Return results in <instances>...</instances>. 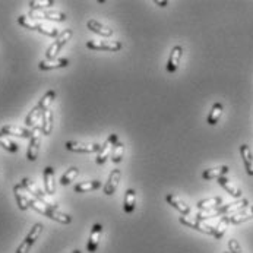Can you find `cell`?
<instances>
[{
    "label": "cell",
    "mask_w": 253,
    "mask_h": 253,
    "mask_svg": "<svg viewBox=\"0 0 253 253\" xmlns=\"http://www.w3.org/2000/svg\"><path fill=\"white\" fill-rule=\"evenodd\" d=\"M179 221H180V224H183V225H186V227H189V228H193V230H196V231H199V233L212 236L214 239H221V237L225 234V227H227V224L222 222V221H219L217 225H208V224H205L204 221H199V219H196V218L186 217V215H181V217L179 218Z\"/></svg>",
    "instance_id": "cell-1"
},
{
    "label": "cell",
    "mask_w": 253,
    "mask_h": 253,
    "mask_svg": "<svg viewBox=\"0 0 253 253\" xmlns=\"http://www.w3.org/2000/svg\"><path fill=\"white\" fill-rule=\"evenodd\" d=\"M44 179V189L47 195H54L56 193V179H54V169L53 167H45L42 173Z\"/></svg>",
    "instance_id": "cell-19"
},
{
    "label": "cell",
    "mask_w": 253,
    "mask_h": 253,
    "mask_svg": "<svg viewBox=\"0 0 253 253\" xmlns=\"http://www.w3.org/2000/svg\"><path fill=\"white\" fill-rule=\"evenodd\" d=\"M228 252L230 253H243L240 243H239L236 239H231V240H228Z\"/></svg>",
    "instance_id": "cell-37"
},
{
    "label": "cell",
    "mask_w": 253,
    "mask_h": 253,
    "mask_svg": "<svg viewBox=\"0 0 253 253\" xmlns=\"http://www.w3.org/2000/svg\"><path fill=\"white\" fill-rule=\"evenodd\" d=\"M21 184L24 186V189L28 192V193H31L33 195V198H36L38 201H41V202H44V204H50L48 201H47V198H45V195L47 193H42L38 187H37V184L34 181H31L28 177H25V179H22L21 181Z\"/></svg>",
    "instance_id": "cell-20"
},
{
    "label": "cell",
    "mask_w": 253,
    "mask_h": 253,
    "mask_svg": "<svg viewBox=\"0 0 253 253\" xmlns=\"http://www.w3.org/2000/svg\"><path fill=\"white\" fill-rule=\"evenodd\" d=\"M101 234H103V225L100 222L94 224L92 228H91V233H89V239H88V245H86V249L89 253H95L98 249V245H100V239H101Z\"/></svg>",
    "instance_id": "cell-11"
},
{
    "label": "cell",
    "mask_w": 253,
    "mask_h": 253,
    "mask_svg": "<svg viewBox=\"0 0 253 253\" xmlns=\"http://www.w3.org/2000/svg\"><path fill=\"white\" fill-rule=\"evenodd\" d=\"M230 171L228 166H219V167H214V169H208V170H204L202 173V179L204 180H214V179H219V177H224L227 176Z\"/></svg>",
    "instance_id": "cell-23"
},
{
    "label": "cell",
    "mask_w": 253,
    "mask_h": 253,
    "mask_svg": "<svg viewBox=\"0 0 253 253\" xmlns=\"http://www.w3.org/2000/svg\"><path fill=\"white\" fill-rule=\"evenodd\" d=\"M166 201H167L169 205H171L174 210H177L181 215H186V217H187V215L190 214V207H189L184 201H181L179 196H176L174 193L166 195Z\"/></svg>",
    "instance_id": "cell-17"
},
{
    "label": "cell",
    "mask_w": 253,
    "mask_h": 253,
    "mask_svg": "<svg viewBox=\"0 0 253 253\" xmlns=\"http://www.w3.org/2000/svg\"><path fill=\"white\" fill-rule=\"evenodd\" d=\"M116 142H119V136H117L116 133H111L109 138L106 139V142L101 145V148H100V151H98V155H97V158H95V161H97L98 166L106 164L109 155H111V149H113V146H114Z\"/></svg>",
    "instance_id": "cell-9"
},
{
    "label": "cell",
    "mask_w": 253,
    "mask_h": 253,
    "mask_svg": "<svg viewBox=\"0 0 253 253\" xmlns=\"http://www.w3.org/2000/svg\"><path fill=\"white\" fill-rule=\"evenodd\" d=\"M30 208L36 210L37 212L48 217L50 219H54L60 224H71L72 222V217L59 211L53 204H44L41 201H38L36 198H30Z\"/></svg>",
    "instance_id": "cell-2"
},
{
    "label": "cell",
    "mask_w": 253,
    "mask_h": 253,
    "mask_svg": "<svg viewBox=\"0 0 253 253\" xmlns=\"http://www.w3.org/2000/svg\"><path fill=\"white\" fill-rule=\"evenodd\" d=\"M86 27H88V30L92 31L94 34H97V36L100 37H104V38H110V37H113V34H114V31H113L110 27L101 24V22H98V21H95V19H89V21L86 22Z\"/></svg>",
    "instance_id": "cell-16"
},
{
    "label": "cell",
    "mask_w": 253,
    "mask_h": 253,
    "mask_svg": "<svg viewBox=\"0 0 253 253\" xmlns=\"http://www.w3.org/2000/svg\"><path fill=\"white\" fill-rule=\"evenodd\" d=\"M136 208V190L127 189L125 192V201H123V210L126 214H132Z\"/></svg>",
    "instance_id": "cell-25"
},
{
    "label": "cell",
    "mask_w": 253,
    "mask_h": 253,
    "mask_svg": "<svg viewBox=\"0 0 253 253\" xmlns=\"http://www.w3.org/2000/svg\"><path fill=\"white\" fill-rule=\"evenodd\" d=\"M86 47L89 50H95V51H120L123 44L120 41H109V40H89L86 41Z\"/></svg>",
    "instance_id": "cell-4"
},
{
    "label": "cell",
    "mask_w": 253,
    "mask_h": 253,
    "mask_svg": "<svg viewBox=\"0 0 253 253\" xmlns=\"http://www.w3.org/2000/svg\"><path fill=\"white\" fill-rule=\"evenodd\" d=\"M240 155L243 158V164H245V170L249 176H253V154L251 146L243 144L240 146Z\"/></svg>",
    "instance_id": "cell-22"
},
{
    "label": "cell",
    "mask_w": 253,
    "mask_h": 253,
    "mask_svg": "<svg viewBox=\"0 0 253 253\" xmlns=\"http://www.w3.org/2000/svg\"><path fill=\"white\" fill-rule=\"evenodd\" d=\"M249 219H253V205L252 207H248L236 214H231V215H225V217H221L219 221L225 222L227 225L228 224H233V225H237V224H242V222H246Z\"/></svg>",
    "instance_id": "cell-7"
},
{
    "label": "cell",
    "mask_w": 253,
    "mask_h": 253,
    "mask_svg": "<svg viewBox=\"0 0 253 253\" xmlns=\"http://www.w3.org/2000/svg\"><path fill=\"white\" fill-rule=\"evenodd\" d=\"M122 179V171L119 170V169H116V170H113L111 173H110L109 176V181L104 184V193L107 195V196H111L113 193H116V190H117V187H119V181Z\"/></svg>",
    "instance_id": "cell-21"
},
{
    "label": "cell",
    "mask_w": 253,
    "mask_h": 253,
    "mask_svg": "<svg viewBox=\"0 0 253 253\" xmlns=\"http://www.w3.org/2000/svg\"><path fill=\"white\" fill-rule=\"evenodd\" d=\"M123 154H125V144L123 142H116L114 146H113V149H111V161L114 163V164H119L122 160H123Z\"/></svg>",
    "instance_id": "cell-31"
},
{
    "label": "cell",
    "mask_w": 253,
    "mask_h": 253,
    "mask_svg": "<svg viewBox=\"0 0 253 253\" xmlns=\"http://www.w3.org/2000/svg\"><path fill=\"white\" fill-rule=\"evenodd\" d=\"M33 130V136L30 139V145H28V151H27V158L28 161H36L40 152V145H41V123L37 125L36 127L31 129Z\"/></svg>",
    "instance_id": "cell-6"
},
{
    "label": "cell",
    "mask_w": 253,
    "mask_h": 253,
    "mask_svg": "<svg viewBox=\"0 0 253 253\" xmlns=\"http://www.w3.org/2000/svg\"><path fill=\"white\" fill-rule=\"evenodd\" d=\"M181 56H183V47L181 45H174L171 48V53H170V57H169V62H167V72H177L179 65H180Z\"/></svg>",
    "instance_id": "cell-12"
},
{
    "label": "cell",
    "mask_w": 253,
    "mask_h": 253,
    "mask_svg": "<svg viewBox=\"0 0 253 253\" xmlns=\"http://www.w3.org/2000/svg\"><path fill=\"white\" fill-rule=\"evenodd\" d=\"M0 146L9 152H18V149H19L18 144H15L10 138H7V135H4L1 132H0Z\"/></svg>",
    "instance_id": "cell-33"
},
{
    "label": "cell",
    "mask_w": 253,
    "mask_h": 253,
    "mask_svg": "<svg viewBox=\"0 0 253 253\" xmlns=\"http://www.w3.org/2000/svg\"><path fill=\"white\" fill-rule=\"evenodd\" d=\"M18 24H19L21 27L27 28V30L37 31L40 21H36V19H33V18H30V16H25V15H21V16L18 18Z\"/></svg>",
    "instance_id": "cell-32"
},
{
    "label": "cell",
    "mask_w": 253,
    "mask_h": 253,
    "mask_svg": "<svg viewBox=\"0 0 253 253\" xmlns=\"http://www.w3.org/2000/svg\"><path fill=\"white\" fill-rule=\"evenodd\" d=\"M54 98H56V91H53V89L47 91V92L41 97L40 103L37 104V106H38V109L41 110V113H44V111L50 110V106H51V103L54 101Z\"/></svg>",
    "instance_id": "cell-29"
},
{
    "label": "cell",
    "mask_w": 253,
    "mask_h": 253,
    "mask_svg": "<svg viewBox=\"0 0 253 253\" xmlns=\"http://www.w3.org/2000/svg\"><path fill=\"white\" fill-rule=\"evenodd\" d=\"M53 130V111L51 110H47L42 113L41 116V132L42 135H50Z\"/></svg>",
    "instance_id": "cell-26"
},
{
    "label": "cell",
    "mask_w": 253,
    "mask_h": 253,
    "mask_svg": "<svg viewBox=\"0 0 253 253\" xmlns=\"http://www.w3.org/2000/svg\"><path fill=\"white\" fill-rule=\"evenodd\" d=\"M71 253H82V251H79V249H76V251H73V252Z\"/></svg>",
    "instance_id": "cell-39"
},
{
    "label": "cell",
    "mask_w": 253,
    "mask_h": 253,
    "mask_svg": "<svg viewBox=\"0 0 253 253\" xmlns=\"http://www.w3.org/2000/svg\"><path fill=\"white\" fill-rule=\"evenodd\" d=\"M0 132L4 133V135H12V136H18V138H22V139H31V136H33V130L24 129V127H19V126H13V125L1 126Z\"/></svg>",
    "instance_id": "cell-13"
},
{
    "label": "cell",
    "mask_w": 253,
    "mask_h": 253,
    "mask_svg": "<svg viewBox=\"0 0 253 253\" xmlns=\"http://www.w3.org/2000/svg\"><path fill=\"white\" fill-rule=\"evenodd\" d=\"M222 111H224V106H222L221 103H215V104L212 106V109H211L208 117H207V122H208L210 126H215V125H217L218 120H219L221 116H222Z\"/></svg>",
    "instance_id": "cell-28"
},
{
    "label": "cell",
    "mask_w": 253,
    "mask_h": 253,
    "mask_svg": "<svg viewBox=\"0 0 253 253\" xmlns=\"http://www.w3.org/2000/svg\"><path fill=\"white\" fill-rule=\"evenodd\" d=\"M69 59H65V57H62V59H53V60H47V59H44V60H41L40 62V65H38V68L41 69V71H53V69H62V68H68L69 66Z\"/></svg>",
    "instance_id": "cell-18"
},
{
    "label": "cell",
    "mask_w": 253,
    "mask_h": 253,
    "mask_svg": "<svg viewBox=\"0 0 253 253\" xmlns=\"http://www.w3.org/2000/svg\"><path fill=\"white\" fill-rule=\"evenodd\" d=\"M31 10H47V7L54 6L53 0H31L30 3Z\"/></svg>",
    "instance_id": "cell-35"
},
{
    "label": "cell",
    "mask_w": 253,
    "mask_h": 253,
    "mask_svg": "<svg viewBox=\"0 0 253 253\" xmlns=\"http://www.w3.org/2000/svg\"><path fill=\"white\" fill-rule=\"evenodd\" d=\"M78 174H79V169L78 167H71L69 170H66V173L62 176V179H60V184L62 186H68V184H71L76 177H78Z\"/></svg>",
    "instance_id": "cell-34"
},
{
    "label": "cell",
    "mask_w": 253,
    "mask_h": 253,
    "mask_svg": "<svg viewBox=\"0 0 253 253\" xmlns=\"http://www.w3.org/2000/svg\"><path fill=\"white\" fill-rule=\"evenodd\" d=\"M224 253H230V252H224Z\"/></svg>",
    "instance_id": "cell-40"
},
{
    "label": "cell",
    "mask_w": 253,
    "mask_h": 253,
    "mask_svg": "<svg viewBox=\"0 0 253 253\" xmlns=\"http://www.w3.org/2000/svg\"><path fill=\"white\" fill-rule=\"evenodd\" d=\"M222 205V198L221 196H212V198H207V199H201L196 202V208L201 212H208V211H214L218 207Z\"/></svg>",
    "instance_id": "cell-14"
},
{
    "label": "cell",
    "mask_w": 253,
    "mask_h": 253,
    "mask_svg": "<svg viewBox=\"0 0 253 253\" xmlns=\"http://www.w3.org/2000/svg\"><path fill=\"white\" fill-rule=\"evenodd\" d=\"M73 31L72 30H65L63 33H60V36L56 38V41L47 48L45 51V59L47 60H53V59H57V54L60 53V50L68 44V41L72 38Z\"/></svg>",
    "instance_id": "cell-3"
},
{
    "label": "cell",
    "mask_w": 253,
    "mask_h": 253,
    "mask_svg": "<svg viewBox=\"0 0 253 253\" xmlns=\"http://www.w3.org/2000/svg\"><path fill=\"white\" fill-rule=\"evenodd\" d=\"M66 149L72 151V152H84V154H92V152H98L101 145L98 144H86V142H78V141H68Z\"/></svg>",
    "instance_id": "cell-10"
},
{
    "label": "cell",
    "mask_w": 253,
    "mask_h": 253,
    "mask_svg": "<svg viewBox=\"0 0 253 253\" xmlns=\"http://www.w3.org/2000/svg\"><path fill=\"white\" fill-rule=\"evenodd\" d=\"M218 184L230 195V196H233V198H236V199H242V195H243V192H242V189H239L237 186H234L231 181L228 180L225 176L224 177H219L218 179Z\"/></svg>",
    "instance_id": "cell-24"
},
{
    "label": "cell",
    "mask_w": 253,
    "mask_h": 253,
    "mask_svg": "<svg viewBox=\"0 0 253 253\" xmlns=\"http://www.w3.org/2000/svg\"><path fill=\"white\" fill-rule=\"evenodd\" d=\"M42 228H44V225L41 224V222H37L33 225V228H31V231L28 233V236L22 240V243L19 245V248L16 249V253H28L31 251V248L34 246V243H36L37 240H38V237H40V234L42 233Z\"/></svg>",
    "instance_id": "cell-5"
},
{
    "label": "cell",
    "mask_w": 253,
    "mask_h": 253,
    "mask_svg": "<svg viewBox=\"0 0 253 253\" xmlns=\"http://www.w3.org/2000/svg\"><path fill=\"white\" fill-rule=\"evenodd\" d=\"M101 187V181L100 180H89V181H82V183H78L75 186V192L76 193H88V192H92V190H97Z\"/></svg>",
    "instance_id": "cell-27"
},
{
    "label": "cell",
    "mask_w": 253,
    "mask_h": 253,
    "mask_svg": "<svg viewBox=\"0 0 253 253\" xmlns=\"http://www.w3.org/2000/svg\"><path fill=\"white\" fill-rule=\"evenodd\" d=\"M13 193H15V198H16L18 208L21 211H27L30 208V198L27 196V190L24 189V186L21 183L13 186Z\"/></svg>",
    "instance_id": "cell-15"
},
{
    "label": "cell",
    "mask_w": 253,
    "mask_h": 253,
    "mask_svg": "<svg viewBox=\"0 0 253 253\" xmlns=\"http://www.w3.org/2000/svg\"><path fill=\"white\" fill-rule=\"evenodd\" d=\"M41 116H42L41 110L38 109V106H36L34 109L28 113V116H27V119H25V125H27L28 127H31V129L36 127L37 125H40Z\"/></svg>",
    "instance_id": "cell-30"
},
{
    "label": "cell",
    "mask_w": 253,
    "mask_h": 253,
    "mask_svg": "<svg viewBox=\"0 0 253 253\" xmlns=\"http://www.w3.org/2000/svg\"><path fill=\"white\" fill-rule=\"evenodd\" d=\"M154 3H155V4H158L160 7H166V6L169 4V1H166V0H164V1H160V0H155Z\"/></svg>",
    "instance_id": "cell-38"
},
{
    "label": "cell",
    "mask_w": 253,
    "mask_h": 253,
    "mask_svg": "<svg viewBox=\"0 0 253 253\" xmlns=\"http://www.w3.org/2000/svg\"><path fill=\"white\" fill-rule=\"evenodd\" d=\"M37 31H38V33H41V34H44V36L53 37V38H57V37L60 36V33L57 31V28H54V27H48V25H44V24H41V22L38 24Z\"/></svg>",
    "instance_id": "cell-36"
},
{
    "label": "cell",
    "mask_w": 253,
    "mask_h": 253,
    "mask_svg": "<svg viewBox=\"0 0 253 253\" xmlns=\"http://www.w3.org/2000/svg\"><path fill=\"white\" fill-rule=\"evenodd\" d=\"M30 18L33 19H47V21H54V22H65L66 15L59 10H31Z\"/></svg>",
    "instance_id": "cell-8"
}]
</instances>
